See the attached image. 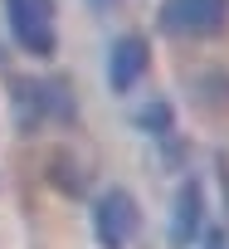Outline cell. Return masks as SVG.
<instances>
[{
  "mask_svg": "<svg viewBox=\"0 0 229 249\" xmlns=\"http://www.w3.org/2000/svg\"><path fill=\"white\" fill-rule=\"evenodd\" d=\"M142 230V210L127 191H107L98 205H93V234L102 249H127Z\"/></svg>",
  "mask_w": 229,
  "mask_h": 249,
  "instance_id": "obj_3",
  "label": "cell"
},
{
  "mask_svg": "<svg viewBox=\"0 0 229 249\" xmlns=\"http://www.w3.org/2000/svg\"><path fill=\"white\" fill-rule=\"evenodd\" d=\"M205 249H224V230H210L205 234Z\"/></svg>",
  "mask_w": 229,
  "mask_h": 249,
  "instance_id": "obj_6",
  "label": "cell"
},
{
  "mask_svg": "<svg viewBox=\"0 0 229 249\" xmlns=\"http://www.w3.org/2000/svg\"><path fill=\"white\" fill-rule=\"evenodd\" d=\"M5 20H10V35L25 54H34V59L54 54V44H59L54 0H5Z\"/></svg>",
  "mask_w": 229,
  "mask_h": 249,
  "instance_id": "obj_1",
  "label": "cell"
},
{
  "mask_svg": "<svg viewBox=\"0 0 229 249\" xmlns=\"http://www.w3.org/2000/svg\"><path fill=\"white\" fill-rule=\"evenodd\" d=\"M200 215H205V191H200L195 181H185V186H180V196H176L171 239H176V244H190V239H195V230H200Z\"/></svg>",
  "mask_w": 229,
  "mask_h": 249,
  "instance_id": "obj_5",
  "label": "cell"
},
{
  "mask_svg": "<svg viewBox=\"0 0 229 249\" xmlns=\"http://www.w3.org/2000/svg\"><path fill=\"white\" fill-rule=\"evenodd\" d=\"M88 5H93V10H112V5H117V0H88Z\"/></svg>",
  "mask_w": 229,
  "mask_h": 249,
  "instance_id": "obj_7",
  "label": "cell"
},
{
  "mask_svg": "<svg viewBox=\"0 0 229 249\" xmlns=\"http://www.w3.org/2000/svg\"><path fill=\"white\" fill-rule=\"evenodd\" d=\"M147 64H151L147 39L142 35H122L117 44H112V54H107V83L117 93H127V88H137V78L147 73Z\"/></svg>",
  "mask_w": 229,
  "mask_h": 249,
  "instance_id": "obj_4",
  "label": "cell"
},
{
  "mask_svg": "<svg viewBox=\"0 0 229 249\" xmlns=\"http://www.w3.org/2000/svg\"><path fill=\"white\" fill-rule=\"evenodd\" d=\"M166 35H185V39H214L229 25V0H166L161 10Z\"/></svg>",
  "mask_w": 229,
  "mask_h": 249,
  "instance_id": "obj_2",
  "label": "cell"
}]
</instances>
